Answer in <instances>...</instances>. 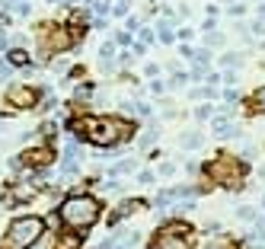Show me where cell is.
<instances>
[{"label": "cell", "instance_id": "cell-1", "mask_svg": "<svg viewBox=\"0 0 265 249\" xmlns=\"http://www.w3.org/2000/svg\"><path fill=\"white\" fill-rule=\"evenodd\" d=\"M70 128L77 131V137L96 144V147H115V144L128 141L134 134V125L121 118H99V115H80L70 121Z\"/></svg>", "mask_w": 265, "mask_h": 249}, {"label": "cell", "instance_id": "cell-2", "mask_svg": "<svg viewBox=\"0 0 265 249\" xmlns=\"http://www.w3.org/2000/svg\"><path fill=\"white\" fill-rule=\"evenodd\" d=\"M99 220V201L93 195H70L61 204V224L74 227V230H86Z\"/></svg>", "mask_w": 265, "mask_h": 249}, {"label": "cell", "instance_id": "cell-3", "mask_svg": "<svg viewBox=\"0 0 265 249\" xmlns=\"http://www.w3.org/2000/svg\"><path fill=\"white\" fill-rule=\"evenodd\" d=\"M42 233H45V220L42 217H32V214L13 217L7 224V233H3V249H29L42 240Z\"/></svg>", "mask_w": 265, "mask_h": 249}, {"label": "cell", "instance_id": "cell-4", "mask_svg": "<svg viewBox=\"0 0 265 249\" xmlns=\"http://www.w3.org/2000/svg\"><path fill=\"white\" fill-rule=\"evenodd\" d=\"M205 173L211 176V182H217V185H224V189H240L243 176H246V163L224 153V157L211 160V163L205 166Z\"/></svg>", "mask_w": 265, "mask_h": 249}, {"label": "cell", "instance_id": "cell-5", "mask_svg": "<svg viewBox=\"0 0 265 249\" xmlns=\"http://www.w3.org/2000/svg\"><path fill=\"white\" fill-rule=\"evenodd\" d=\"M35 38H38V45H42V51H64V48L74 45L70 29L67 26H58V23H42Z\"/></svg>", "mask_w": 265, "mask_h": 249}, {"label": "cell", "instance_id": "cell-6", "mask_svg": "<svg viewBox=\"0 0 265 249\" xmlns=\"http://www.w3.org/2000/svg\"><path fill=\"white\" fill-rule=\"evenodd\" d=\"M150 249H192V230L173 220L163 230H157V240H153Z\"/></svg>", "mask_w": 265, "mask_h": 249}, {"label": "cell", "instance_id": "cell-7", "mask_svg": "<svg viewBox=\"0 0 265 249\" xmlns=\"http://www.w3.org/2000/svg\"><path fill=\"white\" fill-rule=\"evenodd\" d=\"M7 102L13 109H35L38 90L29 86V83H13V86H7Z\"/></svg>", "mask_w": 265, "mask_h": 249}, {"label": "cell", "instance_id": "cell-8", "mask_svg": "<svg viewBox=\"0 0 265 249\" xmlns=\"http://www.w3.org/2000/svg\"><path fill=\"white\" fill-rule=\"evenodd\" d=\"M51 160H54L51 147H38V150H26L23 157H19V163H26V166H48Z\"/></svg>", "mask_w": 265, "mask_h": 249}, {"label": "cell", "instance_id": "cell-9", "mask_svg": "<svg viewBox=\"0 0 265 249\" xmlns=\"http://www.w3.org/2000/svg\"><path fill=\"white\" fill-rule=\"evenodd\" d=\"M144 208H147V204H144V201H137V198H134V201H121L118 208H115V214L109 217V224H118L121 217H128V214H137V211H144Z\"/></svg>", "mask_w": 265, "mask_h": 249}, {"label": "cell", "instance_id": "cell-10", "mask_svg": "<svg viewBox=\"0 0 265 249\" xmlns=\"http://www.w3.org/2000/svg\"><path fill=\"white\" fill-rule=\"evenodd\" d=\"M32 195H35V185H26V182H16L13 189L7 192V201H10V204H19V201H29Z\"/></svg>", "mask_w": 265, "mask_h": 249}, {"label": "cell", "instance_id": "cell-11", "mask_svg": "<svg viewBox=\"0 0 265 249\" xmlns=\"http://www.w3.org/2000/svg\"><path fill=\"white\" fill-rule=\"evenodd\" d=\"M211 131H214L217 137H236V134H240V128H236L230 118H214V121H211Z\"/></svg>", "mask_w": 265, "mask_h": 249}, {"label": "cell", "instance_id": "cell-12", "mask_svg": "<svg viewBox=\"0 0 265 249\" xmlns=\"http://www.w3.org/2000/svg\"><path fill=\"white\" fill-rule=\"evenodd\" d=\"M80 243H83V236H77V233H61V240H54V249H80Z\"/></svg>", "mask_w": 265, "mask_h": 249}, {"label": "cell", "instance_id": "cell-13", "mask_svg": "<svg viewBox=\"0 0 265 249\" xmlns=\"http://www.w3.org/2000/svg\"><path fill=\"white\" fill-rule=\"evenodd\" d=\"M249 106H252V112H259V115L265 112V86H259V90L249 96Z\"/></svg>", "mask_w": 265, "mask_h": 249}, {"label": "cell", "instance_id": "cell-14", "mask_svg": "<svg viewBox=\"0 0 265 249\" xmlns=\"http://www.w3.org/2000/svg\"><path fill=\"white\" fill-rule=\"evenodd\" d=\"M201 144H205L201 131H189V134H182V147H189V150H195V147H201Z\"/></svg>", "mask_w": 265, "mask_h": 249}, {"label": "cell", "instance_id": "cell-15", "mask_svg": "<svg viewBox=\"0 0 265 249\" xmlns=\"http://www.w3.org/2000/svg\"><path fill=\"white\" fill-rule=\"evenodd\" d=\"M7 58H10V64H16V67H26V64H29V54H26L23 48H13Z\"/></svg>", "mask_w": 265, "mask_h": 249}, {"label": "cell", "instance_id": "cell-16", "mask_svg": "<svg viewBox=\"0 0 265 249\" xmlns=\"http://www.w3.org/2000/svg\"><path fill=\"white\" fill-rule=\"evenodd\" d=\"M240 61H243V54H236V51H227L224 58H220V64H224V67H233V64H240Z\"/></svg>", "mask_w": 265, "mask_h": 249}, {"label": "cell", "instance_id": "cell-17", "mask_svg": "<svg viewBox=\"0 0 265 249\" xmlns=\"http://www.w3.org/2000/svg\"><path fill=\"white\" fill-rule=\"evenodd\" d=\"M128 7H131L128 0H118V3H115V7H112V13H115V16H118V19H121V16H128Z\"/></svg>", "mask_w": 265, "mask_h": 249}, {"label": "cell", "instance_id": "cell-18", "mask_svg": "<svg viewBox=\"0 0 265 249\" xmlns=\"http://www.w3.org/2000/svg\"><path fill=\"white\" fill-rule=\"evenodd\" d=\"M240 217H243V220H256V208L243 204V208H240Z\"/></svg>", "mask_w": 265, "mask_h": 249}, {"label": "cell", "instance_id": "cell-19", "mask_svg": "<svg viewBox=\"0 0 265 249\" xmlns=\"http://www.w3.org/2000/svg\"><path fill=\"white\" fill-rule=\"evenodd\" d=\"M211 112H214V109H211V102H205V106H198V109H195V115H198V118H211Z\"/></svg>", "mask_w": 265, "mask_h": 249}, {"label": "cell", "instance_id": "cell-20", "mask_svg": "<svg viewBox=\"0 0 265 249\" xmlns=\"http://www.w3.org/2000/svg\"><path fill=\"white\" fill-rule=\"evenodd\" d=\"M189 80H192V77H189V74H182V70H176V74H173V83H176V86H185Z\"/></svg>", "mask_w": 265, "mask_h": 249}, {"label": "cell", "instance_id": "cell-21", "mask_svg": "<svg viewBox=\"0 0 265 249\" xmlns=\"http://www.w3.org/2000/svg\"><path fill=\"white\" fill-rule=\"evenodd\" d=\"M246 249H265V240L262 236H252V240H246Z\"/></svg>", "mask_w": 265, "mask_h": 249}, {"label": "cell", "instance_id": "cell-22", "mask_svg": "<svg viewBox=\"0 0 265 249\" xmlns=\"http://www.w3.org/2000/svg\"><path fill=\"white\" fill-rule=\"evenodd\" d=\"M208 45H224V35H220V32H208Z\"/></svg>", "mask_w": 265, "mask_h": 249}, {"label": "cell", "instance_id": "cell-23", "mask_svg": "<svg viewBox=\"0 0 265 249\" xmlns=\"http://www.w3.org/2000/svg\"><path fill=\"white\" fill-rule=\"evenodd\" d=\"M134 115L147 118V115H150V106H147V102H137V106H134Z\"/></svg>", "mask_w": 265, "mask_h": 249}, {"label": "cell", "instance_id": "cell-24", "mask_svg": "<svg viewBox=\"0 0 265 249\" xmlns=\"http://www.w3.org/2000/svg\"><path fill=\"white\" fill-rule=\"evenodd\" d=\"M54 131H58V128H54V121H45V125H42V134H45L48 141L54 137Z\"/></svg>", "mask_w": 265, "mask_h": 249}, {"label": "cell", "instance_id": "cell-25", "mask_svg": "<svg viewBox=\"0 0 265 249\" xmlns=\"http://www.w3.org/2000/svg\"><path fill=\"white\" fill-rule=\"evenodd\" d=\"M150 93H157V96H160V93H166V83H163V80H153L150 83Z\"/></svg>", "mask_w": 265, "mask_h": 249}, {"label": "cell", "instance_id": "cell-26", "mask_svg": "<svg viewBox=\"0 0 265 249\" xmlns=\"http://www.w3.org/2000/svg\"><path fill=\"white\" fill-rule=\"evenodd\" d=\"M153 137H157V131H147V134L141 137V147H150V144H153Z\"/></svg>", "mask_w": 265, "mask_h": 249}, {"label": "cell", "instance_id": "cell-27", "mask_svg": "<svg viewBox=\"0 0 265 249\" xmlns=\"http://www.w3.org/2000/svg\"><path fill=\"white\" fill-rule=\"evenodd\" d=\"M141 42H144V45H150V42H153V29H141Z\"/></svg>", "mask_w": 265, "mask_h": 249}, {"label": "cell", "instance_id": "cell-28", "mask_svg": "<svg viewBox=\"0 0 265 249\" xmlns=\"http://www.w3.org/2000/svg\"><path fill=\"white\" fill-rule=\"evenodd\" d=\"M249 32H256V35H265V19H259V23H252V29Z\"/></svg>", "mask_w": 265, "mask_h": 249}, {"label": "cell", "instance_id": "cell-29", "mask_svg": "<svg viewBox=\"0 0 265 249\" xmlns=\"http://www.w3.org/2000/svg\"><path fill=\"white\" fill-rule=\"evenodd\" d=\"M173 173H176L173 163H163V166H160V176H173Z\"/></svg>", "mask_w": 265, "mask_h": 249}, {"label": "cell", "instance_id": "cell-30", "mask_svg": "<svg viewBox=\"0 0 265 249\" xmlns=\"http://www.w3.org/2000/svg\"><path fill=\"white\" fill-rule=\"evenodd\" d=\"M224 99H227V106H230V102H236V99H240V93H236V90H227V93H224Z\"/></svg>", "mask_w": 265, "mask_h": 249}, {"label": "cell", "instance_id": "cell-31", "mask_svg": "<svg viewBox=\"0 0 265 249\" xmlns=\"http://www.w3.org/2000/svg\"><path fill=\"white\" fill-rule=\"evenodd\" d=\"M137 182H144V185H150V182H153V173H147V169H144V173L137 176Z\"/></svg>", "mask_w": 265, "mask_h": 249}, {"label": "cell", "instance_id": "cell-32", "mask_svg": "<svg viewBox=\"0 0 265 249\" xmlns=\"http://www.w3.org/2000/svg\"><path fill=\"white\" fill-rule=\"evenodd\" d=\"M16 13H19V16H29V3H23V0H19V3H16Z\"/></svg>", "mask_w": 265, "mask_h": 249}, {"label": "cell", "instance_id": "cell-33", "mask_svg": "<svg viewBox=\"0 0 265 249\" xmlns=\"http://www.w3.org/2000/svg\"><path fill=\"white\" fill-rule=\"evenodd\" d=\"M115 42H118V45H128L131 35H128V32H118V35H115Z\"/></svg>", "mask_w": 265, "mask_h": 249}, {"label": "cell", "instance_id": "cell-34", "mask_svg": "<svg viewBox=\"0 0 265 249\" xmlns=\"http://www.w3.org/2000/svg\"><path fill=\"white\" fill-rule=\"evenodd\" d=\"M128 29H141V19H137V16H128Z\"/></svg>", "mask_w": 265, "mask_h": 249}, {"label": "cell", "instance_id": "cell-35", "mask_svg": "<svg viewBox=\"0 0 265 249\" xmlns=\"http://www.w3.org/2000/svg\"><path fill=\"white\" fill-rule=\"evenodd\" d=\"M144 51H147V45H144V42H137V45L131 48V54H144Z\"/></svg>", "mask_w": 265, "mask_h": 249}, {"label": "cell", "instance_id": "cell-36", "mask_svg": "<svg viewBox=\"0 0 265 249\" xmlns=\"http://www.w3.org/2000/svg\"><path fill=\"white\" fill-rule=\"evenodd\" d=\"M243 10H246V7H243V3H236V7H230V16H243Z\"/></svg>", "mask_w": 265, "mask_h": 249}, {"label": "cell", "instance_id": "cell-37", "mask_svg": "<svg viewBox=\"0 0 265 249\" xmlns=\"http://www.w3.org/2000/svg\"><path fill=\"white\" fill-rule=\"evenodd\" d=\"M259 16H262V19H265V7H259Z\"/></svg>", "mask_w": 265, "mask_h": 249}]
</instances>
